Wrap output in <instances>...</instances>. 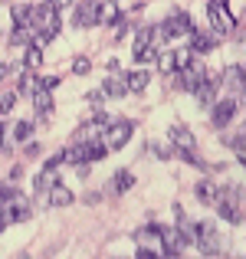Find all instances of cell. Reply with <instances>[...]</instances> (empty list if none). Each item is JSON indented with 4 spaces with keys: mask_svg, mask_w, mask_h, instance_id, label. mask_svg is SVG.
Masks as SVG:
<instances>
[{
    "mask_svg": "<svg viewBox=\"0 0 246 259\" xmlns=\"http://www.w3.org/2000/svg\"><path fill=\"white\" fill-rule=\"evenodd\" d=\"M13 105H17V92H7L4 99H0V112H4V115L13 112Z\"/></svg>",
    "mask_w": 246,
    "mask_h": 259,
    "instance_id": "836d02e7",
    "label": "cell"
},
{
    "mask_svg": "<svg viewBox=\"0 0 246 259\" xmlns=\"http://www.w3.org/2000/svg\"><path fill=\"white\" fill-rule=\"evenodd\" d=\"M89 69H92V59H89V56H76V63H72V72H76V76H86Z\"/></svg>",
    "mask_w": 246,
    "mask_h": 259,
    "instance_id": "d6a6232c",
    "label": "cell"
},
{
    "mask_svg": "<svg viewBox=\"0 0 246 259\" xmlns=\"http://www.w3.org/2000/svg\"><path fill=\"white\" fill-rule=\"evenodd\" d=\"M132 132H135V125L132 121H108L105 125V145H108V151H112V148H121L125 145L128 138H132Z\"/></svg>",
    "mask_w": 246,
    "mask_h": 259,
    "instance_id": "277c9868",
    "label": "cell"
},
{
    "mask_svg": "<svg viewBox=\"0 0 246 259\" xmlns=\"http://www.w3.org/2000/svg\"><path fill=\"white\" fill-rule=\"evenodd\" d=\"M236 108H240V102H236V99H220V102H214V125H217V128H227L230 118L236 115Z\"/></svg>",
    "mask_w": 246,
    "mask_h": 259,
    "instance_id": "ba28073f",
    "label": "cell"
},
{
    "mask_svg": "<svg viewBox=\"0 0 246 259\" xmlns=\"http://www.w3.org/2000/svg\"><path fill=\"white\" fill-rule=\"evenodd\" d=\"M99 13H102L99 0H79L76 20H72V23H76V26H95V23H99Z\"/></svg>",
    "mask_w": 246,
    "mask_h": 259,
    "instance_id": "8992f818",
    "label": "cell"
},
{
    "mask_svg": "<svg viewBox=\"0 0 246 259\" xmlns=\"http://www.w3.org/2000/svg\"><path fill=\"white\" fill-rule=\"evenodd\" d=\"M240 72H243V95H246V66H240Z\"/></svg>",
    "mask_w": 246,
    "mask_h": 259,
    "instance_id": "7bdbcfd3",
    "label": "cell"
},
{
    "mask_svg": "<svg viewBox=\"0 0 246 259\" xmlns=\"http://www.w3.org/2000/svg\"><path fill=\"white\" fill-rule=\"evenodd\" d=\"M30 135H33L30 121H17V125H13V141H30Z\"/></svg>",
    "mask_w": 246,
    "mask_h": 259,
    "instance_id": "f1b7e54d",
    "label": "cell"
},
{
    "mask_svg": "<svg viewBox=\"0 0 246 259\" xmlns=\"http://www.w3.org/2000/svg\"><path fill=\"white\" fill-rule=\"evenodd\" d=\"M132 184H135L132 171H115L112 181H108V194H125V190H132Z\"/></svg>",
    "mask_w": 246,
    "mask_h": 259,
    "instance_id": "5bb4252c",
    "label": "cell"
},
{
    "mask_svg": "<svg viewBox=\"0 0 246 259\" xmlns=\"http://www.w3.org/2000/svg\"><path fill=\"white\" fill-rule=\"evenodd\" d=\"M108 72H121V63H118V59H108Z\"/></svg>",
    "mask_w": 246,
    "mask_h": 259,
    "instance_id": "ab89813d",
    "label": "cell"
},
{
    "mask_svg": "<svg viewBox=\"0 0 246 259\" xmlns=\"http://www.w3.org/2000/svg\"><path fill=\"white\" fill-rule=\"evenodd\" d=\"M187 36H190V46H187L190 53H210V50L217 46V39H220L214 30H210V33H203V30H197V26L187 33Z\"/></svg>",
    "mask_w": 246,
    "mask_h": 259,
    "instance_id": "52a82bcc",
    "label": "cell"
},
{
    "mask_svg": "<svg viewBox=\"0 0 246 259\" xmlns=\"http://www.w3.org/2000/svg\"><path fill=\"white\" fill-rule=\"evenodd\" d=\"M145 46H154V26H138L135 33V50H145Z\"/></svg>",
    "mask_w": 246,
    "mask_h": 259,
    "instance_id": "cb8c5ba5",
    "label": "cell"
},
{
    "mask_svg": "<svg viewBox=\"0 0 246 259\" xmlns=\"http://www.w3.org/2000/svg\"><path fill=\"white\" fill-rule=\"evenodd\" d=\"M63 161H66V164H79V161H86V141H76V145L66 148Z\"/></svg>",
    "mask_w": 246,
    "mask_h": 259,
    "instance_id": "7402d4cb",
    "label": "cell"
},
{
    "mask_svg": "<svg viewBox=\"0 0 246 259\" xmlns=\"http://www.w3.org/2000/svg\"><path fill=\"white\" fill-rule=\"evenodd\" d=\"M190 30H194V20H190L184 10H174V13H171V17L158 26V33H161V36H168V39H174V36H187Z\"/></svg>",
    "mask_w": 246,
    "mask_h": 259,
    "instance_id": "3957f363",
    "label": "cell"
},
{
    "mask_svg": "<svg viewBox=\"0 0 246 259\" xmlns=\"http://www.w3.org/2000/svg\"><path fill=\"white\" fill-rule=\"evenodd\" d=\"M207 79V69H203L200 63H190L187 69H181L177 72V82H181V89L184 92H197V85Z\"/></svg>",
    "mask_w": 246,
    "mask_h": 259,
    "instance_id": "5b68a950",
    "label": "cell"
},
{
    "mask_svg": "<svg viewBox=\"0 0 246 259\" xmlns=\"http://www.w3.org/2000/svg\"><path fill=\"white\" fill-rule=\"evenodd\" d=\"M168 138H171V145H174V151H194V132H187L184 125H174Z\"/></svg>",
    "mask_w": 246,
    "mask_h": 259,
    "instance_id": "30bf717a",
    "label": "cell"
},
{
    "mask_svg": "<svg viewBox=\"0 0 246 259\" xmlns=\"http://www.w3.org/2000/svg\"><path fill=\"white\" fill-rule=\"evenodd\" d=\"M227 148H233V151H246V128H240V132H233V135H227Z\"/></svg>",
    "mask_w": 246,
    "mask_h": 259,
    "instance_id": "4316f807",
    "label": "cell"
},
{
    "mask_svg": "<svg viewBox=\"0 0 246 259\" xmlns=\"http://www.w3.org/2000/svg\"><path fill=\"white\" fill-rule=\"evenodd\" d=\"M102 95H105V92H89V102H92V105H99V102H102Z\"/></svg>",
    "mask_w": 246,
    "mask_h": 259,
    "instance_id": "60d3db41",
    "label": "cell"
},
{
    "mask_svg": "<svg viewBox=\"0 0 246 259\" xmlns=\"http://www.w3.org/2000/svg\"><path fill=\"white\" fill-rule=\"evenodd\" d=\"M46 4H50V7H56V10H63V7H69L72 0H46Z\"/></svg>",
    "mask_w": 246,
    "mask_h": 259,
    "instance_id": "f35d334b",
    "label": "cell"
},
{
    "mask_svg": "<svg viewBox=\"0 0 246 259\" xmlns=\"http://www.w3.org/2000/svg\"><path fill=\"white\" fill-rule=\"evenodd\" d=\"M151 59H158V50H154V46H145V50H135V63H151Z\"/></svg>",
    "mask_w": 246,
    "mask_h": 259,
    "instance_id": "1f68e13d",
    "label": "cell"
},
{
    "mask_svg": "<svg viewBox=\"0 0 246 259\" xmlns=\"http://www.w3.org/2000/svg\"><path fill=\"white\" fill-rule=\"evenodd\" d=\"M33 108H36L39 115L53 112V92H50V89H36V92H33Z\"/></svg>",
    "mask_w": 246,
    "mask_h": 259,
    "instance_id": "ac0fdd59",
    "label": "cell"
},
{
    "mask_svg": "<svg viewBox=\"0 0 246 259\" xmlns=\"http://www.w3.org/2000/svg\"><path fill=\"white\" fill-rule=\"evenodd\" d=\"M197 249H200L203 256H220V249H223V243H220V233H217V227L210 220H203V223H197Z\"/></svg>",
    "mask_w": 246,
    "mask_h": 259,
    "instance_id": "7a4b0ae2",
    "label": "cell"
},
{
    "mask_svg": "<svg viewBox=\"0 0 246 259\" xmlns=\"http://www.w3.org/2000/svg\"><path fill=\"white\" fill-rule=\"evenodd\" d=\"M125 82H128V92H145L148 82H151V76H148L145 69H135V72L125 76Z\"/></svg>",
    "mask_w": 246,
    "mask_h": 259,
    "instance_id": "d6986e66",
    "label": "cell"
},
{
    "mask_svg": "<svg viewBox=\"0 0 246 259\" xmlns=\"http://www.w3.org/2000/svg\"><path fill=\"white\" fill-rule=\"evenodd\" d=\"M220 82L227 85L230 92L243 95V72H240V66H227V69H223V76H220Z\"/></svg>",
    "mask_w": 246,
    "mask_h": 259,
    "instance_id": "4fadbf2b",
    "label": "cell"
},
{
    "mask_svg": "<svg viewBox=\"0 0 246 259\" xmlns=\"http://www.w3.org/2000/svg\"><path fill=\"white\" fill-rule=\"evenodd\" d=\"M0 148H4V151H10V141H7V128L0 125Z\"/></svg>",
    "mask_w": 246,
    "mask_h": 259,
    "instance_id": "74e56055",
    "label": "cell"
},
{
    "mask_svg": "<svg viewBox=\"0 0 246 259\" xmlns=\"http://www.w3.org/2000/svg\"><path fill=\"white\" fill-rule=\"evenodd\" d=\"M23 63H26V69H36V66L43 63V46L30 43V46H26V56H23Z\"/></svg>",
    "mask_w": 246,
    "mask_h": 259,
    "instance_id": "d4e9b609",
    "label": "cell"
},
{
    "mask_svg": "<svg viewBox=\"0 0 246 259\" xmlns=\"http://www.w3.org/2000/svg\"><path fill=\"white\" fill-rule=\"evenodd\" d=\"M174 217H177V230H181L184 243H187V246H194V240H197V223H190L187 213H184L181 207H174Z\"/></svg>",
    "mask_w": 246,
    "mask_h": 259,
    "instance_id": "8fae6325",
    "label": "cell"
},
{
    "mask_svg": "<svg viewBox=\"0 0 246 259\" xmlns=\"http://www.w3.org/2000/svg\"><path fill=\"white\" fill-rule=\"evenodd\" d=\"M30 17H33V7H26V4L13 7V23L17 26H30Z\"/></svg>",
    "mask_w": 246,
    "mask_h": 259,
    "instance_id": "484cf974",
    "label": "cell"
},
{
    "mask_svg": "<svg viewBox=\"0 0 246 259\" xmlns=\"http://www.w3.org/2000/svg\"><path fill=\"white\" fill-rule=\"evenodd\" d=\"M56 85H59V76H43V89H50V92H53Z\"/></svg>",
    "mask_w": 246,
    "mask_h": 259,
    "instance_id": "d590c367",
    "label": "cell"
},
{
    "mask_svg": "<svg viewBox=\"0 0 246 259\" xmlns=\"http://www.w3.org/2000/svg\"><path fill=\"white\" fill-rule=\"evenodd\" d=\"M197 197H200L203 203H217L220 187H217V184H210V181H200V184H197Z\"/></svg>",
    "mask_w": 246,
    "mask_h": 259,
    "instance_id": "44dd1931",
    "label": "cell"
},
{
    "mask_svg": "<svg viewBox=\"0 0 246 259\" xmlns=\"http://www.w3.org/2000/svg\"><path fill=\"white\" fill-rule=\"evenodd\" d=\"M30 217H33L30 207H4V210H0V223H4V227H10V223H23V220H30Z\"/></svg>",
    "mask_w": 246,
    "mask_h": 259,
    "instance_id": "7c38bea8",
    "label": "cell"
},
{
    "mask_svg": "<svg viewBox=\"0 0 246 259\" xmlns=\"http://www.w3.org/2000/svg\"><path fill=\"white\" fill-rule=\"evenodd\" d=\"M115 20H118V7H115V4L102 7V13H99V23H108V26H112Z\"/></svg>",
    "mask_w": 246,
    "mask_h": 259,
    "instance_id": "4dcf8cb0",
    "label": "cell"
},
{
    "mask_svg": "<svg viewBox=\"0 0 246 259\" xmlns=\"http://www.w3.org/2000/svg\"><path fill=\"white\" fill-rule=\"evenodd\" d=\"M161 243H164V256H181L187 249L181 230H161Z\"/></svg>",
    "mask_w": 246,
    "mask_h": 259,
    "instance_id": "9c48e42d",
    "label": "cell"
},
{
    "mask_svg": "<svg viewBox=\"0 0 246 259\" xmlns=\"http://www.w3.org/2000/svg\"><path fill=\"white\" fill-rule=\"evenodd\" d=\"M69 203H72V190L69 187H63V184H53V187H50V207H69Z\"/></svg>",
    "mask_w": 246,
    "mask_h": 259,
    "instance_id": "e0dca14e",
    "label": "cell"
},
{
    "mask_svg": "<svg viewBox=\"0 0 246 259\" xmlns=\"http://www.w3.org/2000/svg\"><path fill=\"white\" fill-rule=\"evenodd\" d=\"M0 230H4V223H0Z\"/></svg>",
    "mask_w": 246,
    "mask_h": 259,
    "instance_id": "f6af8a7d",
    "label": "cell"
},
{
    "mask_svg": "<svg viewBox=\"0 0 246 259\" xmlns=\"http://www.w3.org/2000/svg\"><path fill=\"white\" fill-rule=\"evenodd\" d=\"M230 36H236V39H240V43H246V23H236Z\"/></svg>",
    "mask_w": 246,
    "mask_h": 259,
    "instance_id": "e575fe53",
    "label": "cell"
},
{
    "mask_svg": "<svg viewBox=\"0 0 246 259\" xmlns=\"http://www.w3.org/2000/svg\"><path fill=\"white\" fill-rule=\"evenodd\" d=\"M154 256H161V253H154V249H148V246H138V259H154Z\"/></svg>",
    "mask_w": 246,
    "mask_h": 259,
    "instance_id": "8d00e7d4",
    "label": "cell"
},
{
    "mask_svg": "<svg viewBox=\"0 0 246 259\" xmlns=\"http://www.w3.org/2000/svg\"><path fill=\"white\" fill-rule=\"evenodd\" d=\"M36 89H43V79L39 76H33V69H26L23 76H20V92H36Z\"/></svg>",
    "mask_w": 246,
    "mask_h": 259,
    "instance_id": "603a6c76",
    "label": "cell"
},
{
    "mask_svg": "<svg viewBox=\"0 0 246 259\" xmlns=\"http://www.w3.org/2000/svg\"><path fill=\"white\" fill-rule=\"evenodd\" d=\"M240 164H243V167H246V151H240Z\"/></svg>",
    "mask_w": 246,
    "mask_h": 259,
    "instance_id": "ee69618b",
    "label": "cell"
},
{
    "mask_svg": "<svg viewBox=\"0 0 246 259\" xmlns=\"http://www.w3.org/2000/svg\"><path fill=\"white\" fill-rule=\"evenodd\" d=\"M7 76H10V66H7V63H0V82H4Z\"/></svg>",
    "mask_w": 246,
    "mask_h": 259,
    "instance_id": "b9f144b4",
    "label": "cell"
},
{
    "mask_svg": "<svg viewBox=\"0 0 246 259\" xmlns=\"http://www.w3.org/2000/svg\"><path fill=\"white\" fill-rule=\"evenodd\" d=\"M214 207H217V213H220V217H223V220H227V223H236V227H240V223H243L240 203H230V200H217Z\"/></svg>",
    "mask_w": 246,
    "mask_h": 259,
    "instance_id": "2e32d148",
    "label": "cell"
},
{
    "mask_svg": "<svg viewBox=\"0 0 246 259\" xmlns=\"http://www.w3.org/2000/svg\"><path fill=\"white\" fill-rule=\"evenodd\" d=\"M190 63H194V53H190V50H174V72L187 69Z\"/></svg>",
    "mask_w": 246,
    "mask_h": 259,
    "instance_id": "83f0119b",
    "label": "cell"
},
{
    "mask_svg": "<svg viewBox=\"0 0 246 259\" xmlns=\"http://www.w3.org/2000/svg\"><path fill=\"white\" fill-rule=\"evenodd\" d=\"M102 92H105V95H115V99H121V95L128 92L125 76H121V72H112V76H108L105 82H102Z\"/></svg>",
    "mask_w": 246,
    "mask_h": 259,
    "instance_id": "9a60e30c",
    "label": "cell"
},
{
    "mask_svg": "<svg viewBox=\"0 0 246 259\" xmlns=\"http://www.w3.org/2000/svg\"><path fill=\"white\" fill-rule=\"evenodd\" d=\"M158 69H161V72H174V50L158 53Z\"/></svg>",
    "mask_w": 246,
    "mask_h": 259,
    "instance_id": "f546056e",
    "label": "cell"
},
{
    "mask_svg": "<svg viewBox=\"0 0 246 259\" xmlns=\"http://www.w3.org/2000/svg\"><path fill=\"white\" fill-rule=\"evenodd\" d=\"M207 17H210V30L217 36H230L236 26V20L230 17V10L223 7V0H207Z\"/></svg>",
    "mask_w": 246,
    "mask_h": 259,
    "instance_id": "6da1fadb",
    "label": "cell"
},
{
    "mask_svg": "<svg viewBox=\"0 0 246 259\" xmlns=\"http://www.w3.org/2000/svg\"><path fill=\"white\" fill-rule=\"evenodd\" d=\"M33 39H36V30H33V26H17V30L10 33V43L13 46H30Z\"/></svg>",
    "mask_w": 246,
    "mask_h": 259,
    "instance_id": "ffe728a7",
    "label": "cell"
}]
</instances>
